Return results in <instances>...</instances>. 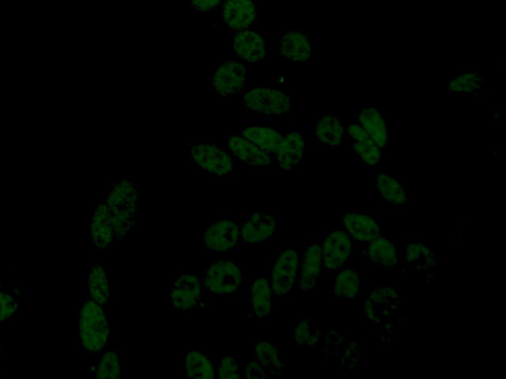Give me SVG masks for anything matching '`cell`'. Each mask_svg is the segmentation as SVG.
<instances>
[{
  "mask_svg": "<svg viewBox=\"0 0 506 379\" xmlns=\"http://www.w3.org/2000/svg\"><path fill=\"white\" fill-rule=\"evenodd\" d=\"M273 291L269 278L257 277L250 287L249 299L253 315L264 319L272 315L273 307Z\"/></svg>",
  "mask_w": 506,
  "mask_h": 379,
  "instance_id": "22",
  "label": "cell"
},
{
  "mask_svg": "<svg viewBox=\"0 0 506 379\" xmlns=\"http://www.w3.org/2000/svg\"><path fill=\"white\" fill-rule=\"evenodd\" d=\"M254 359L260 363L270 376L284 373V362L280 359L276 345L270 342H257L253 345Z\"/></svg>",
  "mask_w": 506,
  "mask_h": 379,
  "instance_id": "30",
  "label": "cell"
},
{
  "mask_svg": "<svg viewBox=\"0 0 506 379\" xmlns=\"http://www.w3.org/2000/svg\"><path fill=\"white\" fill-rule=\"evenodd\" d=\"M89 239L97 251H104L118 239L114 224V213L103 200L96 205L89 219Z\"/></svg>",
  "mask_w": 506,
  "mask_h": 379,
  "instance_id": "8",
  "label": "cell"
},
{
  "mask_svg": "<svg viewBox=\"0 0 506 379\" xmlns=\"http://www.w3.org/2000/svg\"><path fill=\"white\" fill-rule=\"evenodd\" d=\"M367 258L371 264L393 267L399 263V251L395 244L381 236L368 244Z\"/></svg>",
  "mask_w": 506,
  "mask_h": 379,
  "instance_id": "27",
  "label": "cell"
},
{
  "mask_svg": "<svg viewBox=\"0 0 506 379\" xmlns=\"http://www.w3.org/2000/svg\"><path fill=\"white\" fill-rule=\"evenodd\" d=\"M104 200L117 218L137 226L140 216V193L132 180H121L112 185Z\"/></svg>",
  "mask_w": 506,
  "mask_h": 379,
  "instance_id": "4",
  "label": "cell"
},
{
  "mask_svg": "<svg viewBox=\"0 0 506 379\" xmlns=\"http://www.w3.org/2000/svg\"><path fill=\"white\" fill-rule=\"evenodd\" d=\"M247 110L266 117H280L290 112L291 98L278 89L256 87L251 89L243 97Z\"/></svg>",
  "mask_w": 506,
  "mask_h": 379,
  "instance_id": "3",
  "label": "cell"
},
{
  "mask_svg": "<svg viewBox=\"0 0 506 379\" xmlns=\"http://www.w3.org/2000/svg\"><path fill=\"white\" fill-rule=\"evenodd\" d=\"M240 136L251 141L257 147L272 153L273 156L277 151L281 140L283 138V135H281L277 130L267 127L245 128L241 131Z\"/></svg>",
  "mask_w": 506,
  "mask_h": 379,
  "instance_id": "29",
  "label": "cell"
},
{
  "mask_svg": "<svg viewBox=\"0 0 506 379\" xmlns=\"http://www.w3.org/2000/svg\"><path fill=\"white\" fill-rule=\"evenodd\" d=\"M306 140L302 133L291 131L281 140L274 159L280 170L291 171L297 169L305 158Z\"/></svg>",
  "mask_w": 506,
  "mask_h": 379,
  "instance_id": "14",
  "label": "cell"
},
{
  "mask_svg": "<svg viewBox=\"0 0 506 379\" xmlns=\"http://www.w3.org/2000/svg\"><path fill=\"white\" fill-rule=\"evenodd\" d=\"M278 228L275 216L267 214L265 209L254 210L241 226V243L246 247L261 244L273 238Z\"/></svg>",
  "mask_w": 506,
  "mask_h": 379,
  "instance_id": "11",
  "label": "cell"
},
{
  "mask_svg": "<svg viewBox=\"0 0 506 379\" xmlns=\"http://www.w3.org/2000/svg\"><path fill=\"white\" fill-rule=\"evenodd\" d=\"M191 160L199 170L224 177L234 170L232 155L213 143H198L190 150Z\"/></svg>",
  "mask_w": 506,
  "mask_h": 379,
  "instance_id": "7",
  "label": "cell"
},
{
  "mask_svg": "<svg viewBox=\"0 0 506 379\" xmlns=\"http://www.w3.org/2000/svg\"><path fill=\"white\" fill-rule=\"evenodd\" d=\"M293 341L300 347H316L321 341V330H313L310 319H301L293 330Z\"/></svg>",
  "mask_w": 506,
  "mask_h": 379,
  "instance_id": "34",
  "label": "cell"
},
{
  "mask_svg": "<svg viewBox=\"0 0 506 379\" xmlns=\"http://www.w3.org/2000/svg\"><path fill=\"white\" fill-rule=\"evenodd\" d=\"M19 309L20 305L15 294L0 289V325L14 319Z\"/></svg>",
  "mask_w": 506,
  "mask_h": 379,
  "instance_id": "35",
  "label": "cell"
},
{
  "mask_svg": "<svg viewBox=\"0 0 506 379\" xmlns=\"http://www.w3.org/2000/svg\"><path fill=\"white\" fill-rule=\"evenodd\" d=\"M204 289L213 296H233L244 282L240 266L233 260H213L201 278Z\"/></svg>",
  "mask_w": 506,
  "mask_h": 379,
  "instance_id": "2",
  "label": "cell"
},
{
  "mask_svg": "<svg viewBox=\"0 0 506 379\" xmlns=\"http://www.w3.org/2000/svg\"><path fill=\"white\" fill-rule=\"evenodd\" d=\"M279 53L289 63H307L313 57V46L305 33L292 30L280 38Z\"/></svg>",
  "mask_w": 506,
  "mask_h": 379,
  "instance_id": "18",
  "label": "cell"
},
{
  "mask_svg": "<svg viewBox=\"0 0 506 379\" xmlns=\"http://www.w3.org/2000/svg\"><path fill=\"white\" fill-rule=\"evenodd\" d=\"M345 137L352 141L353 152L366 166L375 167L383 159V151L376 146L356 121L345 127Z\"/></svg>",
  "mask_w": 506,
  "mask_h": 379,
  "instance_id": "15",
  "label": "cell"
},
{
  "mask_svg": "<svg viewBox=\"0 0 506 379\" xmlns=\"http://www.w3.org/2000/svg\"><path fill=\"white\" fill-rule=\"evenodd\" d=\"M317 140L323 146L341 147L345 139V127L342 118L337 115H323L320 118L316 129Z\"/></svg>",
  "mask_w": 506,
  "mask_h": 379,
  "instance_id": "23",
  "label": "cell"
},
{
  "mask_svg": "<svg viewBox=\"0 0 506 379\" xmlns=\"http://www.w3.org/2000/svg\"><path fill=\"white\" fill-rule=\"evenodd\" d=\"M321 244L323 269L339 271L353 254L354 241L344 229L335 228L325 234Z\"/></svg>",
  "mask_w": 506,
  "mask_h": 379,
  "instance_id": "6",
  "label": "cell"
},
{
  "mask_svg": "<svg viewBox=\"0 0 506 379\" xmlns=\"http://www.w3.org/2000/svg\"><path fill=\"white\" fill-rule=\"evenodd\" d=\"M2 352H3V347L2 345H0V355H2Z\"/></svg>",
  "mask_w": 506,
  "mask_h": 379,
  "instance_id": "39",
  "label": "cell"
},
{
  "mask_svg": "<svg viewBox=\"0 0 506 379\" xmlns=\"http://www.w3.org/2000/svg\"><path fill=\"white\" fill-rule=\"evenodd\" d=\"M241 244V226L229 218L213 222L204 232V248L211 253H228Z\"/></svg>",
  "mask_w": 506,
  "mask_h": 379,
  "instance_id": "9",
  "label": "cell"
},
{
  "mask_svg": "<svg viewBox=\"0 0 506 379\" xmlns=\"http://www.w3.org/2000/svg\"><path fill=\"white\" fill-rule=\"evenodd\" d=\"M269 376L264 367L255 359L247 362L243 367V377L246 379H264Z\"/></svg>",
  "mask_w": 506,
  "mask_h": 379,
  "instance_id": "37",
  "label": "cell"
},
{
  "mask_svg": "<svg viewBox=\"0 0 506 379\" xmlns=\"http://www.w3.org/2000/svg\"><path fill=\"white\" fill-rule=\"evenodd\" d=\"M342 225L353 241L369 244L382 236L378 221L358 211H346L342 216Z\"/></svg>",
  "mask_w": 506,
  "mask_h": 379,
  "instance_id": "17",
  "label": "cell"
},
{
  "mask_svg": "<svg viewBox=\"0 0 506 379\" xmlns=\"http://www.w3.org/2000/svg\"><path fill=\"white\" fill-rule=\"evenodd\" d=\"M94 373L100 379H118L121 374L120 353L106 350L94 366Z\"/></svg>",
  "mask_w": 506,
  "mask_h": 379,
  "instance_id": "32",
  "label": "cell"
},
{
  "mask_svg": "<svg viewBox=\"0 0 506 379\" xmlns=\"http://www.w3.org/2000/svg\"><path fill=\"white\" fill-rule=\"evenodd\" d=\"M322 269L321 244L312 243L303 253L300 265L298 287L303 293H308L316 287Z\"/></svg>",
  "mask_w": 506,
  "mask_h": 379,
  "instance_id": "19",
  "label": "cell"
},
{
  "mask_svg": "<svg viewBox=\"0 0 506 379\" xmlns=\"http://www.w3.org/2000/svg\"><path fill=\"white\" fill-rule=\"evenodd\" d=\"M485 78L474 71H467L452 78L449 83V92L454 94L478 95Z\"/></svg>",
  "mask_w": 506,
  "mask_h": 379,
  "instance_id": "31",
  "label": "cell"
},
{
  "mask_svg": "<svg viewBox=\"0 0 506 379\" xmlns=\"http://www.w3.org/2000/svg\"><path fill=\"white\" fill-rule=\"evenodd\" d=\"M222 11L223 24L240 32L253 26L257 18L258 5L255 0H224Z\"/></svg>",
  "mask_w": 506,
  "mask_h": 379,
  "instance_id": "13",
  "label": "cell"
},
{
  "mask_svg": "<svg viewBox=\"0 0 506 379\" xmlns=\"http://www.w3.org/2000/svg\"><path fill=\"white\" fill-rule=\"evenodd\" d=\"M203 285L193 273L180 274L172 287V306L175 310L198 309L203 300Z\"/></svg>",
  "mask_w": 506,
  "mask_h": 379,
  "instance_id": "10",
  "label": "cell"
},
{
  "mask_svg": "<svg viewBox=\"0 0 506 379\" xmlns=\"http://www.w3.org/2000/svg\"><path fill=\"white\" fill-rule=\"evenodd\" d=\"M223 2L224 0H191V5L199 13L208 14L216 10Z\"/></svg>",
  "mask_w": 506,
  "mask_h": 379,
  "instance_id": "38",
  "label": "cell"
},
{
  "mask_svg": "<svg viewBox=\"0 0 506 379\" xmlns=\"http://www.w3.org/2000/svg\"><path fill=\"white\" fill-rule=\"evenodd\" d=\"M362 291V277L353 267H343L336 275L333 294L343 299H354Z\"/></svg>",
  "mask_w": 506,
  "mask_h": 379,
  "instance_id": "28",
  "label": "cell"
},
{
  "mask_svg": "<svg viewBox=\"0 0 506 379\" xmlns=\"http://www.w3.org/2000/svg\"><path fill=\"white\" fill-rule=\"evenodd\" d=\"M355 121L367 132V135L382 151L390 141V130L383 114L377 108L368 107L360 110Z\"/></svg>",
  "mask_w": 506,
  "mask_h": 379,
  "instance_id": "20",
  "label": "cell"
},
{
  "mask_svg": "<svg viewBox=\"0 0 506 379\" xmlns=\"http://www.w3.org/2000/svg\"><path fill=\"white\" fill-rule=\"evenodd\" d=\"M406 262L420 269H427L436 264V256L424 243H412L406 251Z\"/></svg>",
  "mask_w": 506,
  "mask_h": 379,
  "instance_id": "33",
  "label": "cell"
},
{
  "mask_svg": "<svg viewBox=\"0 0 506 379\" xmlns=\"http://www.w3.org/2000/svg\"><path fill=\"white\" fill-rule=\"evenodd\" d=\"M87 293L89 298L100 306H107L111 296L108 275L103 264L96 263L90 267L87 278Z\"/></svg>",
  "mask_w": 506,
  "mask_h": 379,
  "instance_id": "25",
  "label": "cell"
},
{
  "mask_svg": "<svg viewBox=\"0 0 506 379\" xmlns=\"http://www.w3.org/2000/svg\"><path fill=\"white\" fill-rule=\"evenodd\" d=\"M243 377V367L233 355L223 356L221 363L216 366V378L239 379Z\"/></svg>",
  "mask_w": 506,
  "mask_h": 379,
  "instance_id": "36",
  "label": "cell"
},
{
  "mask_svg": "<svg viewBox=\"0 0 506 379\" xmlns=\"http://www.w3.org/2000/svg\"><path fill=\"white\" fill-rule=\"evenodd\" d=\"M375 187L380 197L393 207H401L409 202L406 188L396 177L379 173L375 177Z\"/></svg>",
  "mask_w": 506,
  "mask_h": 379,
  "instance_id": "26",
  "label": "cell"
},
{
  "mask_svg": "<svg viewBox=\"0 0 506 379\" xmlns=\"http://www.w3.org/2000/svg\"><path fill=\"white\" fill-rule=\"evenodd\" d=\"M112 328L104 306L92 298L85 300L78 314L77 339L84 352L103 354L108 350Z\"/></svg>",
  "mask_w": 506,
  "mask_h": 379,
  "instance_id": "1",
  "label": "cell"
},
{
  "mask_svg": "<svg viewBox=\"0 0 506 379\" xmlns=\"http://www.w3.org/2000/svg\"><path fill=\"white\" fill-rule=\"evenodd\" d=\"M184 373L186 378H216V365L209 356L200 350H190L184 355Z\"/></svg>",
  "mask_w": 506,
  "mask_h": 379,
  "instance_id": "24",
  "label": "cell"
},
{
  "mask_svg": "<svg viewBox=\"0 0 506 379\" xmlns=\"http://www.w3.org/2000/svg\"><path fill=\"white\" fill-rule=\"evenodd\" d=\"M247 71L243 63L229 60L222 63L212 77L213 91L223 97L242 92L246 85Z\"/></svg>",
  "mask_w": 506,
  "mask_h": 379,
  "instance_id": "12",
  "label": "cell"
},
{
  "mask_svg": "<svg viewBox=\"0 0 506 379\" xmlns=\"http://www.w3.org/2000/svg\"><path fill=\"white\" fill-rule=\"evenodd\" d=\"M301 258L294 248L281 251L273 266L272 283L273 295L276 297L289 296L298 285Z\"/></svg>",
  "mask_w": 506,
  "mask_h": 379,
  "instance_id": "5",
  "label": "cell"
},
{
  "mask_svg": "<svg viewBox=\"0 0 506 379\" xmlns=\"http://www.w3.org/2000/svg\"><path fill=\"white\" fill-rule=\"evenodd\" d=\"M233 48L245 63H257L266 58V41L261 33L253 30L240 31L234 37Z\"/></svg>",
  "mask_w": 506,
  "mask_h": 379,
  "instance_id": "21",
  "label": "cell"
},
{
  "mask_svg": "<svg viewBox=\"0 0 506 379\" xmlns=\"http://www.w3.org/2000/svg\"><path fill=\"white\" fill-rule=\"evenodd\" d=\"M232 158L237 159L253 169H264L273 164L274 156L242 136H234L228 141Z\"/></svg>",
  "mask_w": 506,
  "mask_h": 379,
  "instance_id": "16",
  "label": "cell"
}]
</instances>
